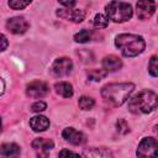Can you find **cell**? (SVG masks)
<instances>
[{"label": "cell", "instance_id": "cell-1", "mask_svg": "<svg viewBox=\"0 0 158 158\" xmlns=\"http://www.w3.org/2000/svg\"><path fill=\"white\" fill-rule=\"evenodd\" d=\"M135 89L132 83H111L101 89V96L111 106H121L127 101Z\"/></svg>", "mask_w": 158, "mask_h": 158}, {"label": "cell", "instance_id": "cell-2", "mask_svg": "<svg viewBox=\"0 0 158 158\" xmlns=\"http://www.w3.org/2000/svg\"><path fill=\"white\" fill-rule=\"evenodd\" d=\"M158 107V95L152 90H142L130 99L128 109L133 114H149Z\"/></svg>", "mask_w": 158, "mask_h": 158}, {"label": "cell", "instance_id": "cell-3", "mask_svg": "<svg viewBox=\"0 0 158 158\" xmlns=\"http://www.w3.org/2000/svg\"><path fill=\"white\" fill-rule=\"evenodd\" d=\"M116 47L125 57H136L144 51L146 42L138 35L121 33L115 38Z\"/></svg>", "mask_w": 158, "mask_h": 158}, {"label": "cell", "instance_id": "cell-4", "mask_svg": "<svg viewBox=\"0 0 158 158\" xmlns=\"http://www.w3.org/2000/svg\"><path fill=\"white\" fill-rule=\"evenodd\" d=\"M106 17L114 22H125L132 17L133 10L128 2L123 1H110L105 6Z\"/></svg>", "mask_w": 158, "mask_h": 158}, {"label": "cell", "instance_id": "cell-5", "mask_svg": "<svg viewBox=\"0 0 158 158\" xmlns=\"http://www.w3.org/2000/svg\"><path fill=\"white\" fill-rule=\"evenodd\" d=\"M138 158H158V142L152 137H144L136 152Z\"/></svg>", "mask_w": 158, "mask_h": 158}, {"label": "cell", "instance_id": "cell-6", "mask_svg": "<svg viewBox=\"0 0 158 158\" xmlns=\"http://www.w3.org/2000/svg\"><path fill=\"white\" fill-rule=\"evenodd\" d=\"M72 69H73V62L68 57L57 58L51 65V73L57 78L68 75L72 72Z\"/></svg>", "mask_w": 158, "mask_h": 158}, {"label": "cell", "instance_id": "cell-7", "mask_svg": "<svg viewBox=\"0 0 158 158\" xmlns=\"http://www.w3.org/2000/svg\"><path fill=\"white\" fill-rule=\"evenodd\" d=\"M53 146H54L53 141H51L48 138H43V137L35 138L32 141V148H33L37 158H48L49 152L53 148Z\"/></svg>", "mask_w": 158, "mask_h": 158}, {"label": "cell", "instance_id": "cell-8", "mask_svg": "<svg viewBox=\"0 0 158 158\" xmlns=\"http://www.w3.org/2000/svg\"><path fill=\"white\" fill-rule=\"evenodd\" d=\"M48 93H49V86L47 83H44L42 80H33L30 84H27V86H26V94L33 99L43 98Z\"/></svg>", "mask_w": 158, "mask_h": 158}, {"label": "cell", "instance_id": "cell-9", "mask_svg": "<svg viewBox=\"0 0 158 158\" xmlns=\"http://www.w3.org/2000/svg\"><path fill=\"white\" fill-rule=\"evenodd\" d=\"M57 16L60 19L72 21V22H81L85 17V11L81 9H75V7H62L57 10Z\"/></svg>", "mask_w": 158, "mask_h": 158}, {"label": "cell", "instance_id": "cell-10", "mask_svg": "<svg viewBox=\"0 0 158 158\" xmlns=\"http://www.w3.org/2000/svg\"><path fill=\"white\" fill-rule=\"evenodd\" d=\"M28 22L22 16H15L6 21V28L14 35H22L28 30Z\"/></svg>", "mask_w": 158, "mask_h": 158}, {"label": "cell", "instance_id": "cell-11", "mask_svg": "<svg viewBox=\"0 0 158 158\" xmlns=\"http://www.w3.org/2000/svg\"><path fill=\"white\" fill-rule=\"evenodd\" d=\"M62 136L67 142L75 144V146H80V144H84L86 142L85 135L83 132L75 130L74 127H65L62 132Z\"/></svg>", "mask_w": 158, "mask_h": 158}, {"label": "cell", "instance_id": "cell-12", "mask_svg": "<svg viewBox=\"0 0 158 158\" xmlns=\"http://www.w3.org/2000/svg\"><path fill=\"white\" fill-rule=\"evenodd\" d=\"M136 10H137V16H138V19L146 20V19L151 17V16L154 14L156 2L148 1V0L138 1V2L136 4Z\"/></svg>", "mask_w": 158, "mask_h": 158}, {"label": "cell", "instance_id": "cell-13", "mask_svg": "<svg viewBox=\"0 0 158 158\" xmlns=\"http://www.w3.org/2000/svg\"><path fill=\"white\" fill-rule=\"evenodd\" d=\"M85 158H114V154L110 149L105 147H89L83 151Z\"/></svg>", "mask_w": 158, "mask_h": 158}, {"label": "cell", "instance_id": "cell-14", "mask_svg": "<svg viewBox=\"0 0 158 158\" xmlns=\"http://www.w3.org/2000/svg\"><path fill=\"white\" fill-rule=\"evenodd\" d=\"M101 64H102V69L105 72H107V73L109 72H116V70L121 69V67H122L121 59L118 57H116V56H112V54L104 57Z\"/></svg>", "mask_w": 158, "mask_h": 158}, {"label": "cell", "instance_id": "cell-15", "mask_svg": "<svg viewBox=\"0 0 158 158\" xmlns=\"http://www.w3.org/2000/svg\"><path fill=\"white\" fill-rule=\"evenodd\" d=\"M20 147L16 143H2L0 147V158H19Z\"/></svg>", "mask_w": 158, "mask_h": 158}, {"label": "cell", "instance_id": "cell-16", "mask_svg": "<svg viewBox=\"0 0 158 158\" xmlns=\"http://www.w3.org/2000/svg\"><path fill=\"white\" fill-rule=\"evenodd\" d=\"M30 126L35 132H43L49 127V120L46 116L37 115V116L31 117Z\"/></svg>", "mask_w": 158, "mask_h": 158}, {"label": "cell", "instance_id": "cell-17", "mask_svg": "<svg viewBox=\"0 0 158 158\" xmlns=\"http://www.w3.org/2000/svg\"><path fill=\"white\" fill-rule=\"evenodd\" d=\"M56 93L63 98H72L73 96V86L68 81H59L54 85Z\"/></svg>", "mask_w": 158, "mask_h": 158}, {"label": "cell", "instance_id": "cell-18", "mask_svg": "<svg viewBox=\"0 0 158 158\" xmlns=\"http://www.w3.org/2000/svg\"><path fill=\"white\" fill-rule=\"evenodd\" d=\"M78 105H79V107H80L81 110H85V111H86V110H91V109L94 107L95 101H94L93 98L83 95V96L79 98V100H78Z\"/></svg>", "mask_w": 158, "mask_h": 158}, {"label": "cell", "instance_id": "cell-19", "mask_svg": "<svg viewBox=\"0 0 158 158\" xmlns=\"http://www.w3.org/2000/svg\"><path fill=\"white\" fill-rule=\"evenodd\" d=\"M91 36H93L91 31L84 28V30H80L78 33L74 35V41L79 42V43H86V42H89L91 40Z\"/></svg>", "mask_w": 158, "mask_h": 158}, {"label": "cell", "instance_id": "cell-20", "mask_svg": "<svg viewBox=\"0 0 158 158\" xmlns=\"http://www.w3.org/2000/svg\"><path fill=\"white\" fill-rule=\"evenodd\" d=\"M106 74H107V72H105L104 69H91V70L88 72V78H89V80L99 81V80H101Z\"/></svg>", "mask_w": 158, "mask_h": 158}, {"label": "cell", "instance_id": "cell-21", "mask_svg": "<svg viewBox=\"0 0 158 158\" xmlns=\"http://www.w3.org/2000/svg\"><path fill=\"white\" fill-rule=\"evenodd\" d=\"M109 25V19L101 14H96L94 17V26L96 28H105Z\"/></svg>", "mask_w": 158, "mask_h": 158}, {"label": "cell", "instance_id": "cell-22", "mask_svg": "<svg viewBox=\"0 0 158 158\" xmlns=\"http://www.w3.org/2000/svg\"><path fill=\"white\" fill-rule=\"evenodd\" d=\"M148 72L152 77H158V56H153L148 63Z\"/></svg>", "mask_w": 158, "mask_h": 158}, {"label": "cell", "instance_id": "cell-23", "mask_svg": "<svg viewBox=\"0 0 158 158\" xmlns=\"http://www.w3.org/2000/svg\"><path fill=\"white\" fill-rule=\"evenodd\" d=\"M30 4H31V1H21V0H11V1H9V6L11 9H14V10H22Z\"/></svg>", "mask_w": 158, "mask_h": 158}, {"label": "cell", "instance_id": "cell-24", "mask_svg": "<svg viewBox=\"0 0 158 158\" xmlns=\"http://www.w3.org/2000/svg\"><path fill=\"white\" fill-rule=\"evenodd\" d=\"M116 127H117V131H118L120 133H122V135H126V133L130 131L127 122H126L125 120H122V118H120V120L116 122Z\"/></svg>", "mask_w": 158, "mask_h": 158}, {"label": "cell", "instance_id": "cell-25", "mask_svg": "<svg viewBox=\"0 0 158 158\" xmlns=\"http://www.w3.org/2000/svg\"><path fill=\"white\" fill-rule=\"evenodd\" d=\"M59 158H81L79 154L72 152V151H68V149H62L58 154Z\"/></svg>", "mask_w": 158, "mask_h": 158}, {"label": "cell", "instance_id": "cell-26", "mask_svg": "<svg viewBox=\"0 0 158 158\" xmlns=\"http://www.w3.org/2000/svg\"><path fill=\"white\" fill-rule=\"evenodd\" d=\"M46 107H47L46 102H43V101H36L35 104H32L31 110H32L33 112H41V111H44Z\"/></svg>", "mask_w": 158, "mask_h": 158}, {"label": "cell", "instance_id": "cell-27", "mask_svg": "<svg viewBox=\"0 0 158 158\" xmlns=\"http://www.w3.org/2000/svg\"><path fill=\"white\" fill-rule=\"evenodd\" d=\"M62 6H65V7H74L75 6V1H60L59 2Z\"/></svg>", "mask_w": 158, "mask_h": 158}, {"label": "cell", "instance_id": "cell-28", "mask_svg": "<svg viewBox=\"0 0 158 158\" xmlns=\"http://www.w3.org/2000/svg\"><path fill=\"white\" fill-rule=\"evenodd\" d=\"M1 41H2L1 51H5V49H6V47H7V40H6V36H5V35H1Z\"/></svg>", "mask_w": 158, "mask_h": 158}, {"label": "cell", "instance_id": "cell-29", "mask_svg": "<svg viewBox=\"0 0 158 158\" xmlns=\"http://www.w3.org/2000/svg\"><path fill=\"white\" fill-rule=\"evenodd\" d=\"M154 131H156V133L158 135V125H156V126H154Z\"/></svg>", "mask_w": 158, "mask_h": 158}]
</instances>
